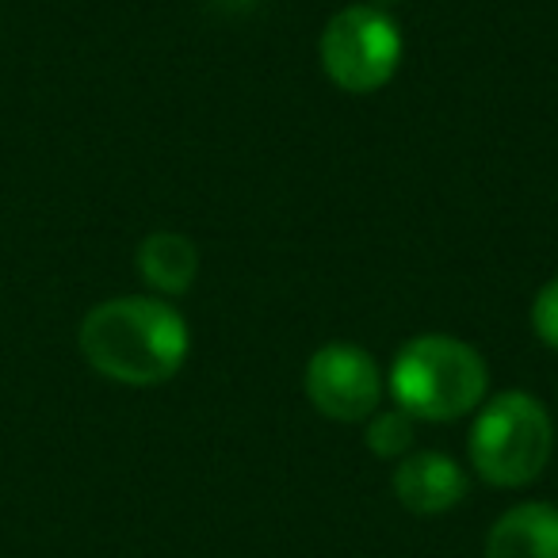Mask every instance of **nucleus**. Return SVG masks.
<instances>
[{"instance_id":"1","label":"nucleus","mask_w":558,"mask_h":558,"mask_svg":"<svg viewBox=\"0 0 558 558\" xmlns=\"http://www.w3.org/2000/svg\"><path fill=\"white\" fill-rule=\"evenodd\" d=\"M77 344L88 367L104 379L123 387H157L184 367L192 333L165 299L123 295L85 314Z\"/></svg>"},{"instance_id":"2","label":"nucleus","mask_w":558,"mask_h":558,"mask_svg":"<svg viewBox=\"0 0 558 558\" xmlns=\"http://www.w3.org/2000/svg\"><path fill=\"white\" fill-rule=\"evenodd\" d=\"M486 360L448 333H421L395 356L390 395L417 421H459L486 402Z\"/></svg>"},{"instance_id":"3","label":"nucleus","mask_w":558,"mask_h":558,"mask_svg":"<svg viewBox=\"0 0 558 558\" xmlns=\"http://www.w3.org/2000/svg\"><path fill=\"white\" fill-rule=\"evenodd\" d=\"M471 425V466L482 482L520 489L543 474L555 451V425L539 398L524 390H501L482 402Z\"/></svg>"},{"instance_id":"4","label":"nucleus","mask_w":558,"mask_h":558,"mask_svg":"<svg viewBox=\"0 0 558 558\" xmlns=\"http://www.w3.org/2000/svg\"><path fill=\"white\" fill-rule=\"evenodd\" d=\"M318 58L337 88L352 96L379 93L402 65V32L375 4H352L326 24Z\"/></svg>"},{"instance_id":"5","label":"nucleus","mask_w":558,"mask_h":558,"mask_svg":"<svg viewBox=\"0 0 558 558\" xmlns=\"http://www.w3.org/2000/svg\"><path fill=\"white\" fill-rule=\"evenodd\" d=\"M306 398L329 421H367L383 402V372L360 344L333 341L306 364Z\"/></svg>"},{"instance_id":"6","label":"nucleus","mask_w":558,"mask_h":558,"mask_svg":"<svg viewBox=\"0 0 558 558\" xmlns=\"http://www.w3.org/2000/svg\"><path fill=\"white\" fill-rule=\"evenodd\" d=\"M395 494L417 517H436L463 501L466 471L444 451H413L395 466Z\"/></svg>"},{"instance_id":"7","label":"nucleus","mask_w":558,"mask_h":558,"mask_svg":"<svg viewBox=\"0 0 558 558\" xmlns=\"http://www.w3.org/2000/svg\"><path fill=\"white\" fill-rule=\"evenodd\" d=\"M486 558H558V509L547 501L512 505L489 527Z\"/></svg>"},{"instance_id":"8","label":"nucleus","mask_w":558,"mask_h":558,"mask_svg":"<svg viewBox=\"0 0 558 558\" xmlns=\"http://www.w3.org/2000/svg\"><path fill=\"white\" fill-rule=\"evenodd\" d=\"M138 271L161 295H184L199 276V248L184 233H149L138 245Z\"/></svg>"},{"instance_id":"9","label":"nucleus","mask_w":558,"mask_h":558,"mask_svg":"<svg viewBox=\"0 0 558 558\" xmlns=\"http://www.w3.org/2000/svg\"><path fill=\"white\" fill-rule=\"evenodd\" d=\"M367 451L379 459H402L413 448V417L405 410H375L367 417Z\"/></svg>"},{"instance_id":"10","label":"nucleus","mask_w":558,"mask_h":558,"mask_svg":"<svg viewBox=\"0 0 558 558\" xmlns=\"http://www.w3.org/2000/svg\"><path fill=\"white\" fill-rule=\"evenodd\" d=\"M532 329L547 349L558 352V279L543 283L532 303Z\"/></svg>"},{"instance_id":"11","label":"nucleus","mask_w":558,"mask_h":558,"mask_svg":"<svg viewBox=\"0 0 558 558\" xmlns=\"http://www.w3.org/2000/svg\"><path fill=\"white\" fill-rule=\"evenodd\" d=\"M226 4H256V0H226Z\"/></svg>"},{"instance_id":"12","label":"nucleus","mask_w":558,"mask_h":558,"mask_svg":"<svg viewBox=\"0 0 558 558\" xmlns=\"http://www.w3.org/2000/svg\"><path fill=\"white\" fill-rule=\"evenodd\" d=\"M372 4H375V9H379V4H395V0H372Z\"/></svg>"}]
</instances>
